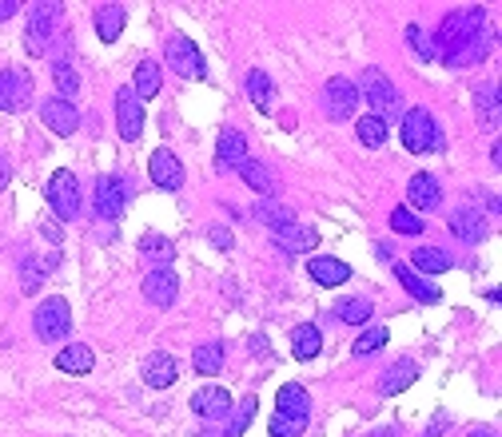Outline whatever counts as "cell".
Segmentation results:
<instances>
[{
	"label": "cell",
	"instance_id": "cell-13",
	"mask_svg": "<svg viewBox=\"0 0 502 437\" xmlns=\"http://www.w3.org/2000/svg\"><path fill=\"white\" fill-rule=\"evenodd\" d=\"M148 175H152V183L164 187V191H180V187H184V164H180V156H176V151H168V148L152 151Z\"/></svg>",
	"mask_w": 502,
	"mask_h": 437
},
{
	"label": "cell",
	"instance_id": "cell-18",
	"mask_svg": "<svg viewBox=\"0 0 502 437\" xmlns=\"http://www.w3.org/2000/svg\"><path fill=\"white\" fill-rule=\"evenodd\" d=\"M276 414H284V417H292V422L308 425V417H311L308 390H303V385H295V382H287L284 390H279V398H276Z\"/></svg>",
	"mask_w": 502,
	"mask_h": 437
},
{
	"label": "cell",
	"instance_id": "cell-8",
	"mask_svg": "<svg viewBox=\"0 0 502 437\" xmlns=\"http://www.w3.org/2000/svg\"><path fill=\"white\" fill-rule=\"evenodd\" d=\"M355 108H359V88H355L347 76H335V80H327V88H323V111H327L331 119H351Z\"/></svg>",
	"mask_w": 502,
	"mask_h": 437
},
{
	"label": "cell",
	"instance_id": "cell-45",
	"mask_svg": "<svg viewBox=\"0 0 502 437\" xmlns=\"http://www.w3.org/2000/svg\"><path fill=\"white\" fill-rule=\"evenodd\" d=\"M208 239L219 247V251H227V247H232V231H224V227H208Z\"/></svg>",
	"mask_w": 502,
	"mask_h": 437
},
{
	"label": "cell",
	"instance_id": "cell-32",
	"mask_svg": "<svg viewBox=\"0 0 502 437\" xmlns=\"http://www.w3.org/2000/svg\"><path fill=\"white\" fill-rule=\"evenodd\" d=\"M474 108H479L482 127H498V84H479L474 92Z\"/></svg>",
	"mask_w": 502,
	"mask_h": 437
},
{
	"label": "cell",
	"instance_id": "cell-10",
	"mask_svg": "<svg viewBox=\"0 0 502 437\" xmlns=\"http://www.w3.org/2000/svg\"><path fill=\"white\" fill-rule=\"evenodd\" d=\"M32 96V76L24 68H0V111H21Z\"/></svg>",
	"mask_w": 502,
	"mask_h": 437
},
{
	"label": "cell",
	"instance_id": "cell-23",
	"mask_svg": "<svg viewBox=\"0 0 502 437\" xmlns=\"http://www.w3.org/2000/svg\"><path fill=\"white\" fill-rule=\"evenodd\" d=\"M415 378H419V366H415L411 358H399V362L379 378V393H383V398H391V393H403L407 385H415Z\"/></svg>",
	"mask_w": 502,
	"mask_h": 437
},
{
	"label": "cell",
	"instance_id": "cell-9",
	"mask_svg": "<svg viewBox=\"0 0 502 437\" xmlns=\"http://www.w3.org/2000/svg\"><path fill=\"white\" fill-rule=\"evenodd\" d=\"M116 127H120V140L124 143H136L144 135V104L136 100L132 88L116 92Z\"/></svg>",
	"mask_w": 502,
	"mask_h": 437
},
{
	"label": "cell",
	"instance_id": "cell-5",
	"mask_svg": "<svg viewBox=\"0 0 502 437\" xmlns=\"http://www.w3.org/2000/svg\"><path fill=\"white\" fill-rule=\"evenodd\" d=\"M32 330H37L40 342H61L72 334V306L64 298H45L32 314Z\"/></svg>",
	"mask_w": 502,
	"mask_h": 437
},
{
	"label": "cell",
	"instance_id": "cell-16",
	"mask_svg": "<svg viewBox=\"0 0 502 437\" xmlns=\"http://www.w3.org/2000/svg\"><path fill=\"white\" fill-rule=\"evenodd\" d=\"M140 378H144V385H152V390H168V385H176V378H180V366H176L172 354L156 350V354L144 358Z\"/></svg>",
	"mask_w": 502,
	"mask_h": 437
},
{
	"label": "cell",
	"instance_id": "cell-40",
	"mask_svg": "<svg viewBox=\"0 0 502 437\" xmlns=\"http://www.w3.org/2000/svg\"><path fill=\"white\" fill-rule=\"evenodd\" d=\"M391 231H399V235H423L427 223H423V215H415L411 207H395L391 211Z\"/></svg>",
	"mask_w": 502,
	"mask_h": 437
},
{
	"label": "cell",
	"instance_id": "cell-37",
	"mask_svg": "<svg viewBox=\"0 0 502 437\" xmlns=\"http://www.w3.org/2000/svg\"><path fill=\"white\" fill-rule=\"evenodd\" d=\"M53 80H56L61 100H72L76 92H80V76H76V68L68 64V60H56V64H53Z\"/></svg>",
	"mask_w": 502,
	"mask_h": 437
},
{
	"label": "cell",
	"instance_id": "cell-15",
	"mask_svg": "<svg viewBox=\"0 0 502 437\" xmlns=\"http://www.w3.org/2000/svg\"><path fill=\"white\" fill-rule=\"evenodd\" d=\"M232 393L224 390V385H203V390L192 393V409L203 417V422H216V417H227L232 414Z\"/></svg>",
	"mask_w": 502,
	"mask_h": 437
},
{
	"label": "cell",
	"instance_id": "cell-50",
	"mask_svg": "<svg viewBox=\"0 0 502 437\" xmlns=\"http://www.w3.org/2000/svg\"><path fill=\"white\" fill-rule=\"evenodd\" d=\"M371 437H395V430H375Z\"/></svg>",
	"mask_w": 502,
	"mask_h": 437
},
{
	"label": "cell",
	"instance_id": "cell-49",
	"mask_svg": "<svg viewBox=\"0 0 502 437\" xmlns=\"http://www.w3.org/2000/svg\"><path fill=\"white\" fill-rule=\"evenodd\" d=\"M471 437H498V433H495V430H474Z\"/></svg>",
	"mask_w": 502,
	"mask_h": 437
},
{
	"label": "cell",
	"instance_id": "cell-1",
	"mask_svg": "<svg viewBox=\"0 0 502 437\" xmlns=\"http://www.w3.org/2000/svg\"><path fill=\"white\" fill-rule=\"evenodd\" d=\"M431 45H435V56L447 68L482 64V60L490 56V24H487V12H479V8H466V12L442 16V24H439L435 36H431Z\"/></svg>",
	"mask_w": 502,
	"mask_h": 437
},
{
	"label": "cell",
	"instance_id": "cell-44",
	"mask_svg": "<svg viewBox=\"0 0 502 437\" xmlns=\"http://www.w3.org/2000/svg\"><path fill=\"white\" fill-rule=\"evenodd\" d=\"M267 433L271 437H300L303 425L292 422V417H284V414H276V417H271V425H267Z\"/></svg>",
	"mask_w": 502,
	"mask_h": 437
},
{
	"label": "cell",
	"instance_id": "cell-29",
	"mask_svg": "<svg viewBox=\"0 0 502 437\" xmlns=\"http://www.w3.org/2000/svg\"><path fill=\"white\" fill-rule=\"evenodd\" d=\"M192 366L195 374H203V378H211V374L224 370V342H203V346L192 350Z\"/></svg>",
	"mask_w": 502,
	"mask_h": 437
},
{
	"label": "cell",
	"instance_id": "cell-41",
	"mask_svg": "<svg viewBox=\"0 0 502 437\" xmlns=\"http://www.w3.org/2000/svg\"><path fill=\"white\" fill-rule=\"evenodd\" d=\"M387 338H391V334H387V327H371V330H363L359 338H355V354H359V358L379 354V350L387 346Z\"/></svg>",
	"mask_w": 502,
	"mask_h": 437
},
{
	"label": "cell",
	"instance_id": "cell-36",
	"mask_svg": "<svg viewBox=\"0 0 502 437\" xmlns=\"http://www.w3.org/2000/svg\"><path fill=\"white\" fill-rule=\"evenodd\" d=\"M355 135H359L363 148H383L391 135V127L383 124L379 116H359V127H355Z\"/></svg>",
	"mask_w": 502,
	"mask_h": 437
},
{
	"label": "cell",
	"instance_id": "cell-19",
	"mask_svg": "<svg viewBox=\"0 0 502 437\" xmlns=\"http://www.w3.org/2000/svg\"><path fill=\"white\" fill-rule=\"evenodd\" d=\"M56 263H61V255H48V259H40V255H24L21 259V290L24 295H37V287L48 279V271H56Z\"/></svg>",
	"mask_w": 502,
	"mask_h": 437
},
{
	"label": "cell",
	"instance_id": "cell-34",
	"mask_svg": "<svg viewBox=\"0 0 502 437\" xmlns=\"http://www.w3.org/2000/svg\"><path fill=\"white\" fill-rule=\"evenodd\" d=\"M371 314H375V306H371L367 298H343V303L335 306V319L347 322V327H363V322H371Z\"/></svg>",
	"mask_w": 502,
	"mask_h": 437
},
{
	"label": "cell",
	"instance_id": "cell-21",
	"mask_svg": "<svg viewBox=\"0 0 502 437\" xmlns=\"http://www.w3.org/2000/svg\"><path fill=\"white\" fill-rule=\"evenodd\" d=\"M243 159H248V135L235 132V127H227L224 135H219V148H216V167L227 171V167H240Z\"/></svg>",
	"mask_w": 502,
	"mask_h": 437
},
{
	"label": "cell",
	"instance_id": "cell-25",
	"mask_svg": "<svg viewBox=\"0 0 502 437\" xmlns=\"http://www.w3.org/2000/svg\"><path fill=\"white\" fill-rule=\"evenodd\" d=\"M395 279L403 282V290L411 298H419V303H439V287L431 279H423V274H415L407 263H395Z\"/></svg>",
	"mask_w": 502,
	"mask_h": 437
},
{
	"label": "cell",
	"instance_id": "cell-46",
	"mask_svg": "<svg viewBox=\"0 0 502 437\" xmlns=\"http://www.w3.org/2000/svg\"><path fill=\"white\" fill-rule=\"evenodd\" d=\"M16 8H21V4H16V0H0V20H8V16H16Z\"/></svg>",
	"mask_w": 502,
	"mask_h": 437
},
{
	"label": "cell",
	"instance_id": "cell-35",
	"mask_svg": "<svg viewBox=\"0 0 502 437\" xmlns=\"http://www.w3.org/2000/svg\"><path fill=\"white\" fill-rule=\"evenodd\" d=\"M235 171H240V179L251 187V191H259V195H271V191H276V183H271V171L263 167V164H255V159H243V164L235 167Z\"/></svg>",
	"mask_w": 502,
	"mask_h": 437
},
{
	"label": "cell",
	"instance_id": "cell-14",
	"mask_svg": "<svg viewBox=\"0 0 502 437\" xmlns=\"http://www.w3.org/2000/svg\"><path fill=\"white\" fill-rule=\"evenodd\" d=\"M40 119H45V127L53 135H76V127H80V111H76V104L72 100H61V96L40 104Z\"/></svg>",
	"mask_w": 502,
	"mask_h": 437
},
{
	"label": "cell",
	"instance_id": "cell-24",
	"mask_svg": "<svg viewBox=\"0 0 502 437\" xmlns=\"http://www.w3.org/2000/svg\"><path fill=\"white\" fill-rule=\"evenodd\" d=\"M319 350H323L319 327H311V322H300V327L292 330V354H295V362H311V358H319Z\"/></svg>",
	"mask_w": 502,
	"mask_h": 437
},
{
	"label": "cell",
	"instance_id": "cell-47",
	"mask_svg": "<svg viewBox=\"0 0 502 437\" xmlns=\"http://www.w3.org/2000/svg\"><path fill=\"white\" fill-rule=\"evenodd\" d=\"M8 175H12V171H8V164H4V159H0V191H4V187H8Z\"/></svg>",
	"mask_w": 502,
	"mask_h": 437
},
{
	"label": "cell",
	"instance_id": "cell-4",
	"mask_svg": "<svg viewBox=\"0 0 502 437\" xmlns=\"http://www.w3.org/2000/svg\"><path fill=\"white\" fill-rule=\"evenodd\" d=\"M45 199L61 223H72L80 215V183H76L72 171H64V167L53 171V179H48V187H45Z\"/></svg>",
	"mask_w": 502,
	"mask_h": 437
},
{
	"label": "cell",
	"instance_id": "cell-42",
	"mask_svg": "<svg viewBox=\"0 0 502 437\" xmlns=\"http://www.w3.org/2000/svg\"><path fill=\"white\" fill-rule=\"evenodd\" d=\"M407 45L415 48V56L427 64V60H435V45H431V36L419 28V24H407Z\"/></svg>",
	"mask_w": 502,
	"mask_h": 437
},
{
	"label": "cell",
	"instance_id": "cell-43",
	"mask_svg": "<svg viewBox=\"0 0 502 437\" xmlns=\"http://www.w3.org/2000/svg\"><path fill=\"white\" fill-rule=\"evenodd\" d=\"M251 417H255V398H243L240 401V409H235V417H232V425H227V437H240V433H248V425H251Z\"/></svg>",
	"mask_w": 502,
	"mask_h": 437
},
{
	"label": "cell",
	"instance_id": "cell-17",
	"mask_svg": "<svg viewBox=\"0 0 502 437\" xmlns=\"http://www.w3.org/2000/svg\"><path fill=\"white\" fill-rule=\"evenodd\" d=\"M407 199H411V211L419 215V211H435L442 203V187L435 175H427V171H419V175H411V183H407Z\"/></svg>",
	"mask_w": 502,
	"mask_h": 437
},
{
	"label": "cell",
	"instance_id": "cell-27",
	"mask_svg": "<svg viewBox=\"0 0 502 437\" xmlns=\"http://www.w3.org/2000/svg\"><path fill=\"white\" fill-rule=\"evenodd\" d=\"M160 84H164V76H160V64H156V60H140V64H136V76H132L136 100H152V96L160 92Z\"/></svg>",
	"mask_w": 502,
	"mask_h": 437
},
{
	"label": "cell",
	"instance_id": "cell-28",
	"mask_svg": "<svg viewBox=\"0 0 502 437\" xmlns=\"http://www.w3.org/2000/svg\"><path fill=\"white\" fill-rule=\"evenodd\" d=\"M124 20H128V12L120 4H100L96 8V36L104 40V45H112V40L124 32Z\"/></svg>",
	"mask_w": 502,
	"mask_h": 437
},
{
	"label": "cell",
	"instance_id": "cell-20",
	"mask_svg": "<svg viewBox=\"0 0 502 437\" xmlns=\"http://www.w3.org/2000/svg\"><path fill=\"white\" fill-rule=\"evenodd\" d=\"M450 235H455L458 243H482V239H487V219L471 207H458L455 215H450Z\"/></svg>",
	"mask_w": 502,
	"mask_h": 437
},
{
	"label": "cell",
	"instance_id": "cell-30",
	"mask_svg": "<svg viewBox=\"0 0 502 437\" xmlns=\"http://www.w3.org/2000/svg\"><path fill=\"white\" fill-rule=\"evenodd\" d=\"M276 239L287 247V251L303 255V251H315V243H319V231H315V227H300V223H292V227L276 231Z\"/></svg>",
	"mask_w": 502,
	"mask_h": 437
},
{
	"label": "cell",
	"instance_id": "cell-48",
	"mask_svg": "<svg viewBox=\"0 0 502 437\" xmlns=\"http://www.w3.org/2000/svg\"><path fill=\"white\" fill-rule=\"evenodd\" d=\"M442 425H447V417H435V425H431V430L423 433V437H439V430H442Z\"/></svg>",
	"mask_w": 502,
	"mask_h": 437
},
{
	"label": "cell",
	"instance_id": "cell-12",
	"mask_svg": "<svg viewBox=\"0 0 502 437\" xmlns=\"http://www.w3.org/2000/svg\"><path fill=\"white\" fill-rule=\"evenodd\" d=\"M128 207V183L120 175H100L96 179V211L100 219H120Z\"/></svg>",
	"mask_w": 502,
	"mask_h": 437
},
{
	"label": "cell",
	"instance_id": "cell-22",
	"mask_svg": "<svg viewBox=\"0 0 502 437\" xmlns=\"http://www.w3.org/2000/svg\"><path fill=\"white\" fill-rule=\"evenodd\" d=\"M308 274L319 287H343L347 279H351V267H347L343 259H327V255H319V259L308 263Z\"/></svg>",
	"mask_w": 502,
	"mask_h": 437
},
{
	"label": "cell",
	"instance_id": "cell-2",
	"mask_svg": "<svg viewBox=\"0 0 502 437\" xmlns=\"http://www.w3.org/2000/svg\"><path fill=\"white\" fill-rule=\"evenodd\" d=\"M399 140H403V148L415 151V156H423V151H442V132H439L435 116H431L427 108L403 111V127H399Z\"/></svg>",
	"mask_w": 502,
	"mask_h": 437
},
{
	"label": "cell",
	"instance_id": "cell-31",
	"mask_svg": "<svg viewBox=\"0 0 502 437\" xmlns=\"http://www.w3.org/2000/svg\"><path fill=\"white\" fill-rule=\"evenodd\" d=\"M415 274H442V271H450V255L447 251H439V247H419V251L411 255V263H407Z\"/></svg>",
	"mask_w": 502,
	"mask_h": 437
},
{
	"label": "cell",
	"instance_id": "cell-7",
	"mask_svg": "<svg viewBox=\"0 0 502 437\" xmlns=\"http://www.w3.org/2000/svg\"><path fill=\"white\" fill-rule=\"evenodd\" d=\"M168 68H172L176 76H188V80H203V76H208V64H203L200 45L188 40V36L168 40Z\"/></svg>",
	"mask_w": 502,
	"mask_h": 437
},
{
	"label": "cell",
	"instance_id": "cell-33",
	"mask_svg": "<svg viewBox=\"0 0 502 437\" xmlns=\"http://www.w3.org/2000/svg\"><path fill=\"white\" fill-rule=\"evenodd\" d=\"M248 96L259 111H271V104H276V84H271L267 72H259V68L248 72Z\"/></svg>",
	"mask_w": 502,
	"mask_h": 437
},
{
	"label": "cell",
	"instance_id": "cell-11",
	"mask_svg": "<svg viewBox=\"0 0 502 437\" xmlns=\"http://www.w3.org/2000/svg\"><path fill=\"white\" fill-rule=\"evenodd\" d=\"M176 295H180V279L172 274V267H152L144 274V298H148L152 306L168 311V306L176 303Z\"/></svg>",
	"mask_w": 502,
	"mask_h": 437
},
{
	"label": "cell",
	"instance_id": "cell-39",
	"mask_svg": "<svg viewBox=\"0 0 502 437\" xmlns=\"http://www.w3.org/2000/svg\"><path fill=\"white\" fill-rule=\"evenodd\" d=\"M140 255L160 259V267H168V263H172V255H176V247H172V239H164V235H144L140 239Z\"/></svg>",
	"mask_w": 502,
	"mask_h": 437
},
{
	"label": "cell",
	"instance_id": "cell-26",
	"mask_svg": "<svg viewBox=\"0 0 502 437\" xmlns=\"http://www.w3.org/2000/svg\"><path fill=\"white\" fill-rule=\"evenodd\" d=\"M92 366H96V354L84 342H72V346H64L56 354V370H64V374H92Z\"/></svg>",
	"mask_w": 502,
	"mask_h": 437
},
{
	"label": "cell",
	"instance_id": "cell-3",
	"mask_svg": "<svg viewBox=\"0 0 502 437\" xmlns=\"http://www.w3.org/2000/svg\"><path fill=\"white\" fill-rule=\"evenodd\" d=\"M355 88H359V96H367V104L375 108L371 116H379L383 124H387V119H395L399 108H403V96H399V88L391 84L387 72H379V68H367V72L359 76V84H355Z\"/></svg>",
	"mask_w": 502,
	"mask_h": 437
},
{
	"label": "cell",
	"instance_id": "cell-6",
	"mask_svg": "<svg viewBox=\"0 0 502 437\" xmlns=\"http://www.w3.org/2000/svg\"><path fill=\"white\" fill-rule=\"evenodd\" d=\"M61 16H64V4H56V0L32 8V20H29V28H24V48H29L32 56H45L48 48H53V32H56V20H61Z\"/></svg>",
	"mask_w": 502,
	"mask_h": 437
},
{
	"label": "cell",
	"instance_id": "cell-38",
	"mask_svg": "<svg viewBox=\"0 0 502 437\" xmlns=\"http://www.w3.org/2000/svg\"><path fill=\"white\" fill-rule=\"evenodd\" d=\"M255 215H259L263 227H271V235H276V231H284V227H292V223H295V211L279 207V203H259V211H255Z\"/></svg>",
	"mask_w": 502,
	"mask_h": 437
}]
</instances>
